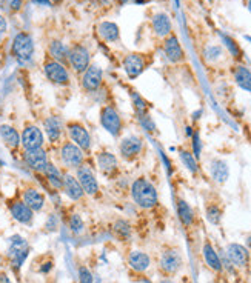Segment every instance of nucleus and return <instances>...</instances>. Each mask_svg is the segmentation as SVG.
Masks as SVG:
<instances>
[{
	"instance_id": "nucleus-43",
	"label": "nucleus",
	"mask_w": 251,
	"mask_h": 283,
	"mask_svg": "<svg viewBox=\"0 0 251 283\" xmlns=\"http://www.w3.org/2000/svg\"><path fill=\"white\" fill-rule=\"evenodd\" d=\"M57 228V218L56 215H49L48 217V222H46V229L48 231H54Z\"/></svg>"
},
{
	"instance_id": "nucleus-29",
	"label": "nucleus",
	"mask_w": 251,
	"mask_h": 283,
	"mask_svg": "<svg viewBox=\"0 0 251 283\" xmlns=\"http://www.w3.org/2000/svg\"><path fill=\"white\" fill-rule=\"evenodd\" d=\"M153 30L159 37H168L173 30L170 16L165 14V12H157L153 17Z\"/></svg>"
},
{
	"instance_id": "nucleus-3",
	"label": "nucleus",
	"mask_w": 251,
	"mask_h": 283,
	"mask_svg": "<svg viewBox=\"0 0 251 283\" xmlns=\"http://www.w3.org/2000/svg\"><path fill=\"white\" fill-rule=\"evenodd\" d=\"M99 120L111 137H119L123 131V119L114 105H104L99 112Z\"/></svg>"
},
{
	"instance_id": "nucleus-53",
	"label": "nucleus",
	"mask_w": 251,
	"mask_h": 283,
	"mask_svg": "<svg viewBox=\"0 0 251 283\" xmlns=\"http://www.w3.org/2000/svg\"><path fill=\"white\" fill-rule=\"evenodd\" d=\"M2 37H3V35H2V34H0V40H2Z\"/></svg>"
},
{
	"instance_id": "nucleus-28",
	"label": "nucleus",
	"mask_w": 251,
	"mask_h": 283,
	"mask_svg": "<svg viewBox=\"0 0 251 283\" xmlns=\"http://www.w3.org/2000/svg\"><path fill=\"white\" fill-rule=\"evenodd\" d=\"M233 77H234V82L237 86L251 94V70L250 68H247L245 65L234 67Z\"/></svg>"
},
{
	"instance_id": "nucleus-37",
	"label": "nucleus",
	"mask_w": 251,
	"mask_h": 283,
	"mask_svg": "<svg viewBox=\"0 0 251 283\" xmlns=\"http://www.w3.org/2000/svg\"><path fill=\"white\" fill-rule=\"evenodd\" d=\"M131 99H133V108H134L136 115H141V114L148 112V104H146V100L141 94L131 93Z\"/></svg>"
},
{
	"instance_id": "nucleus-51",
	"label": "nucleus",
	"mask_w": 251,
	"mask_h": 283,
	"mask_svg": "<svg viewBox=\"0 0 251 283\" xmlns=\"http://www.w3.org/2000/svg\"><path fill=\"white\" fill-rule=\"evenodd\" d=\"M248 9H250V12H251V2H248Z\"/></svg>"
},
{
	"instance_id": "nucleus-46",
	"label": "nucleus",
	"mask_w": 251,
	"mask_h": 283,
	"mask_svg": "<svg viewBox=\"0 0 251 283\" xmlns=\"http://www.w3.org/2000/svg\"><path fill=\"white\" fill-rule=\"evenodd\" d=\"M22 3H23V0H12V2H11V9H12V11L20 9Z\"/></svg>"
},
{
	"instance_id": "nucleus-24",
	"label": "nucleus",
	"mask_w": 251,
	"mask_h": 283,
	"mask_svg": "<svg viewBox=\"0 0 251 283\" xmlns=\"http://www.w3.org/2000/svg\"><path fill=\"white\" fill-rule=\"evenodd\" d=\"M0 139H2L5 146L12 149V151L20 146V134H19V131L16 130L14 126H11L8 123L0 125Z\"/></svg>"
},
{
	"instance_id": "nucleus-32",
	"label": "nucleus",
	"mask_w": 251,
	"mask_h": 283,
	"mask_svg": "<svg viewBox=\"0 0 251 283\" xmlns=\"http://www.w3.org/2000/svg\"><path fill=\"white\" fill-rule=\"evenodd\" d=\"M48 51H49V56L53 57V60L60 62V63L68 62V51H70V48L65 43H62L60 40H53L51 43H49V46H48Z\"/></svg>"
},
{
	"instance_id": "nucleus-4",
	"label": "nucleus",
	"mask_w": 251,
	"mask_h": 283,
	"mask_svg": "<svg viewBox=\"0 0 251 283\" xmlns=\"http://www.w3.org/2000/svg\"><path fill=\"white\" fill-rule=\"evenodd\" d=\"M85 154L86 152L83 149H80L76 143H72L71 140L62 142L60 149H59L62 165H64L65 168L74 170V171L85 163Z\"/></svg>"
},
{
	"instance_id": "nucleus-35",
	"label": "nucleus",
	"mask_w": 251,
	"mask_h": 283,
	"mask_svg": "<svg viewBox=\"0 0 251 283\" xmlns=\"http://www.w3.org/2000/svg\"><path fill=\"white\" fill-rule=\"evenodd\" d=\"M112 233H114V236L120 240H130L131 237V225L128 220H125V218H119V220L114 222V225H112Z\"/></svg>"
},
{
	"instance_id": "nucleus-41",
	"label": "nucleus",
	"mask_w": 251,
	"mask_h": 283,
	"mask_svg": "<svg viewBox=\"0 0 251 283\" xmlns=\"http://www.w3.org/2000/svg\"><path fill=\"white\" fill-rule=\"evenodd\" d=\"M191 140H193V154H194V157L199 160L200 157V152H202V143H200V137H199V133L194 131L193 136H191Z\"/></svg>"
},
{
	"instance_id": "nucleus-22",
	"label": "nucleus",
	"mask_w": 251,
	"mask_h": 283,
	"mask_svg": "<svg viewBox=\"0 0 251 283\" xmlns=\"http://www.w3.org/2000/svg\"><path fill=\"white\" fill-rule=\"evenodd\" d=\"M22 200L28 205V207L34 211V212H39L43 210L45 203H46V197L45 194L37 188H27L23 192H22Z\"/></svg>"
},
{
	"instance_id": "nucleus-42",
	"label": "nucleus",
	"mask_w": 251,
	"mask_h": 283,
	"mask_svg": "<svg viewBox=\"0 0 251 283\" xmlns=\"http://www.w3.org/2000/svg\"><path fill=\"white\" fill-rule=\"evenodd\" d=\"M205 56H207V59H210V60H216V59H219V57L222 56V49H220L219 46H210V48H207V51H205Z\"/></svg>"
},
{
	"instance_id": "nucleus-6",
	"label": "nucleus",
	"mask_w": 251,
	"mask_h": 283,
	"mask_svg": "<svg viewBox=\"0 0 251 283\" xmlns=\"http://www.w3.org/2000/svg\"><path fill=\"white\" fill-rule=\"evenodd\" d=\"M28 254H30V245L22 236H12L9 239L8 259H9L12 268L19 269L23 265V262L27 260Z\"/></svg>"
},
{
	"instance_id": "nucleus-15",
	"label": "nucleus",
	"mask_w": 251,
	"mask_h": 283,
	"mask_svg": "<svg viewBox=\"0 0 251 283\" xmlns=\"http://www.w3.org/2000/svg\"><path fill=\"white\" fill-rule=\"evenodd\" d=\"M104 83V70L97 63H91L82 75V88L86 93H96Z\"/></svg>"
},
{
	"instance_id": "nucleus-13",
	"label": "nucleus",
	"mask_w": 251,
	"mask_h": 283,
	"mask_svg": "<svg viewBox=\"0 0 251 283\" xmlns=\"http://www.w3.org/2000/svg\"><path fill=\"white\" fill-rule=\"evenodd\" d=\"M96 165L100 174L107 178H112L119 171V159L116 157V154L107 149L96 152Z\"/></svg>"
},
{
	"instance_id": "nucleus-1",
	"label": "nucleus",
	"mask_w": 251,
	"mask_h": 283,
	"mask_svg": "<svg viewBox=\"0 0 251 283\" xmlns=\"http://www.w3.org/2000/svg\"><path fill=\"white\" fill-rule=\"evenodd\" d=\"M131 199L141 210H153L159 203L157 188L143 176L137 177L131 183Z\"/></svg>"
},
{
	"instance_id": "nucleus-55",
	"label": "nucleus",
	"mask_w": 251,
	"mask_h": 283,
	"mask_svg": "<svg viewBox=\"0 0 251 283\" xmlns=\"http://www.w3.org/2000/svg\"><path fill=\"white\" fill-rule=\"evenodd\" d=\"M248 2H251V0H248Z\"/></svg>"
},
{
	"instance_id": "nucleus-23",
	"label": "nucleus",
	"mask_w": 251,
	"mask_h": 283,
	"mask_svg": "<svg viewBox=\"0 0 251 283\" xmlns=\"http://www.w3.org/2000/svg\"><path fill=\"white\" fill-rule=\"evenodd\" d=\"M210 174L216 183L223 185L230 178V166L222 159H213L210 162Z\"/></svg>"
},
{
	"instance_id": "nucleus-19",
	"label": "nucleus",
	"mask_w": 251,
	"mask_h": 283,
	"mask_svg": "<svg viewBox=\"0 0 251 283\" xmlns=\"http://www.w3.org/2000/svg\"><path fill=\"white\" fill-rule=\"evenodd\" d=\"M62 192L71 202H80L85 197V192L79 183L76 176L71 173H64V185H62Z\"/></svg>"
},
{
	"instance_id": "nucleus-18",
	"label": "nucleus",
	"mask_w": 251,
	"mask_h": 283,
	"mask_svg": "<svg viewBox=\"0 0 251 283\" xmlns=\"http://www.w3.org/2000/svg\"><path fill=\"white\" fill-rule=\"evenodd\" d=\"M225 254L230 259V262L233 263L234 268H247L250 263V251L248 248H245L241 243H230L225 249Z\"/></svg>"
},
{
	"instance_id": "nucleus-49",
	"label": "nucleus",
	"mask_w": 251,
	"mask_h": 283,
	"mask_svg": "<svg viewBox=\"0 0 251 283\" xmlns=\"http://www.w3.org/2000/svg\"><path fill=\"white\" fill-rule=\"evenodd\" d=\"M216 283H228V280H225V279H219V280H216Z\"/></svg>"
},
{
	"instance_id": "nucleus-21",
	"label": "nucleus",
	"mask_w": 251,
	"mask_h": 283,
	"mask_svg": "<svg viewBox=\"0 0 251 283\" xmlns=\"http://www.w3.org/2000/svg\"><path fill=\"white\" fill-rule=\"evenodd\" d=\"M164 53L167 56V59L173 63H179L183 62L185 59V53H183V48L179 43V38L176 37L174 34H170L165 42H164Z\"/></svg>"
},
{
	"instance_id": "nucleus-50",
	"label": "nucleus",
	"mask_w": 251,
	"mask_h": 283,
	"mask_svg": "<svg viewBox=\"0 0 251 283\" xmlns=\"http://www.w3.org/2000/svg\"><path fill=\"white\" fill-rule=\"evenodd\" d=\"M117 2H120V3H125V2H128V0H117Z\"/></svg>"
},
{
	"instance_id": "nucleus-14",
	"label": "nucleus",
	"mask_w": 251,
	"mask_h": 283,
	"mask_svg": "<svg viewBox=\"0 0 251 283\" xmlns=\"http://www.w3.org/2000/svg\"><path fill=\"white\" fill-rule=\"evenodd\" d=\"M68 63L76 72L83 74L86 71V68L91 65V59H90L88 49L83 45H72L68 51Z\"/></svg>"
},
{
	"instance_id": "nucleus-9",
	"label": "nucleus",
	"mask_w": 251,
	"mask_h": 283,
	"mask_svg": "<svg viewBox=\"0 0 251 283\" xmlns=\"http://www.w3.org/2000/svg\"><path fill=\"white\" fill-rule=\"evenodd\" d=\"M182 254L179 252V249L176 248H168L164 252L160 254V260H159V269L162 271V274L170 277L179 273V269L182 268Z\"/></svg>"
},
{
	"instance_id": "nucleus-45",
	"label": "nucleus",
	"mask_w": 251,
	"mask_h": 283,
	"mask_svg": "<svg viewBox=\"0 0 251 283\" xmlns=\"http://www.w3.org/2000/svg\"><path fill=\"white\" fill-rule=\"evenodd\" d=\"M33 3H36V5H42V6H46V8H49L53 5V2L51 0H31Z\"/></svg>"
},
{
	"instance_id": "nucleus-16",
	"label": "nucleus",
	"mask_w": 251,
	"mask_h": 283,
	"mask_svg": "<svg viewBox=\"0 0 251 283\" xmlns=\"http://www.w3.org/2000/svg\"><path fill=\"white\" fill-rule=\"evenodd\" d=\"M65 133V123L59 115H48L43 120V134L49 143H59Z\"/></svg>"
},
{
	"instance_id": "nucleus-7",
	"label": "nucleus",
	"mask_w": 251,
	"mask_h": 283,
	"mask_svg": "<svg viewBox=\"0 0 251 283\" xmlns=\"http://www.w3.org/2000/svg\"><path fill=\"white\" fill-rule=\"evenodd\" d=\"M76 178L79 180V183L85 192V196H90V197H94L99 194L100 191V185H99V180H97V176L93 170V166L83 163L82 166L76 170Z\"/></svg>"
},
{
	"instance_id": "nucleus-36",
	"label": "nucleus",
	"mask_w": 251,
	"mask_h": 283,
	"mask_svg": "<svg viewBox=\"0 0 251 283\" xmlns=\"http://www.w3.org/2000/svg\"><path fill=\"white\" fill-rule=\"evenodd\" d=\"M68 223H70V229H71V233H72V234L79 236V234L83 233V229H85V222H83V218H82L80 214H76V212L71 214Z\"/></svg>"
},
{
	"instance_id": "nucleus-26",
	"label": "nucleus",
	"mask_w": 251,
	"mask_h": 283,
	"mask_svg": "<svg viewBox=\"0 0 251 283\" xmlns=\"http://www.w3.org/2000/svg\"><path fill=\"white\" fill-rule=\"evenodd\" d=\"M42 174L45 176L46 183L54 191H62V185H64V173L60 171L59 166H56L54 163L49 162Z\"/></svg>"
},
{
	"instance_id": "nucleus-27",
	"label": "nucleus",
	"mask_w": 251,
	"mask_h": 283,
	"mask_svg": "<svg viewBox=\"0 0 251 283\" xmlns=\"http://www.w3.org/2000/svg\"><path fill=\"white\" fill-rule=\"evenodd\" d=\"M202 255H204V260H205V263H207V266H208L210 269H213L215 273H222V271H223L222 262H220V255L216 252L215 247H213L210 242H205V243H204Z\"/></svg>"
},
{
	"instance_id": "nucleus-34",
	"label": "nucleus",
	"mask_w": 251,
	"mask_h": 283,
	"mask_svg": "<svg viewBox=\"0 0 251 283\" xmlns=\"http://www.w3.org/2000/svg\"><path fill=\"white\" fill-rule=\"evenodd\" d=\"M222 215H223V211H222V207L217 202H208L207 203L205 217L211 225H219L222 220Z\"/></svg>"
},
{
	"instance_id": "nucleus-10",
	"label": "nucleus",
	"mask_w": 251,
	"mask_h": 283,
	"mask_svg": "<svg viewBox=\"0 0 251 283\" xmlns=\"http://www.w3.org/2000/svg\"><path fill=\"white\" fill-rule=\"evenodd\" d=\"M45 145V134L43 130H40L37 125H25L20 134V146L23 151L27 149H37V148H43Z\"/></svg>"
},
{
	"instance_id": "nucleus-48",
	"label": "nucleus",
	"mask_w": 251,
	"mask_h": 283,
	"mask_svg": "<svg viewBox=\"0 0 251 283\" xmlns=\"http://www.w3.org/2000/svg\"><path fill=\"white\" fill-rule=\"evenodd\" d=\"M159 283H176L174 280H171V279H168V277H165V279H162Z\"/></svg>"
},
{
	"instance_id": "nucleus-47",
	"label": "nucleus",
	"mask_w": 251,
	"mask_h": 283,
	"mask_svg": "<svg viewBox=\"0 0 251 283\" xmlns=\"http://www.w3.org/2000/svg\"><path fill=\"white\" fill-rule=\"evenodd\" d=\"M0 283H11V282L5 274H0Z\"/></svg>"
},
{
	"instance_id": "nucleus-40",
	"label": "nucleus",
	"mask_w": 251,
	"mask_h": 283,
	"mask_svg": "<svg viewBox=\"0 0 251 283\" xmlns=\"http://www.w3.org/2000/svg\"><path fill=\"white\" fill-rule=\"evenodd\" d=\"M79 283H94V277L86 266L79 268Z\"/></svg>"
},
{
	"instance_id": "nucleus-30",
	"label": "nucleus",
	"mask_w": 251,
	"mask_h": 283,
	"mask_svg": "<svg viewBox=\"0 0 251 283\" xmlns=\"http://www.w3.org/2000/svg\"><path fill=\"white\" fill-rule=\"evenodd\" d=\"M176 208H178V215H179V220L182 222L183 226H191L193 222H194V211L193 208L190 207V203L183 199H179L178 200V205H176Z\"/></svg>"
},
{
	"instance_id": "nucleus-12",
	"label": "nucleus",
	"mask_w": 251,
	"mask_h": 283,
	"mask_svg": "<svg viewBox=\"0 0 251 283\" xmlns=\"http://www.w3.org/2000/svg\"><path fill=\"white\" fill-rule=\"evenodd\" d=\"M23 163L28 166V168L37 174H42L45 171V168L49 163L48 159V152L45 151V148H37V149H27L22 154Z\"/></svg>"
},
{
	"instance_id": "nucleus-39",
	"label": "nucleus",
	"mask_w": 251,
	"mask_h": 283,
	"mask_svg": "<svg viewBox=\"0 0 251 283\" xmlns=\"http://www.w3.org/2000/svg\"><path fill=\"white\" fill-rule=\"evenodd\" d=\"M222 38H223V42H225V46H227L228 49H230V53L234 56V57H241V48H239V45H237L231 37H228V35H222Z\"/></svg>"
},
{
	"instance_id": "nucleus-11",
	"label": "nucleus",
	"mask_w": 251,
	"mask_h": 283,
	"mask_svg": "<svg viewBox=\"0 0 251 283\" xmlns=\"http://www.w3.org/2000/svg\"><path fill=\"white\" fill-rule=\"evenodd\" d=\"M43 72L46 75V79L51 82L53 85L57 86H67L70 85V72L65 68L64 63L56 62V60H49L43 65Z\"/></svg>"
},
{
	"instance_id": "nucleus-52",
	"label": "nucleus",
	"mask_w": 251,
	"mask_h": 283,
	"mask_svg": "<svg viewBox=\"0 0 251 283\" xmlns=\"http://www.w3.org/2000/svg\"><path fill=\"white\" fill-rule=\"evenodd\" d=\"M51 2H56V3H57V2H60V0H51Z\"/></svg>"
},
{
	"instance_id": "nucleus-31",
	"label": "nucleus",
	"mask_w": 251,
	"mask_h": 283,
	"mask_svg": "<svg viewBox=\"0 0 251 283\" xmlns=\"http://www.w3.org/2000/svg\"><path fill=\"white\" fill-rule=\"evenodd\" d=\"M99 34L107 42H116L119 38V35H120V30H119V27L116 23L102 22L99 25Z\"/></svg>"
},
{
	"instance_id": "nucleus-17",
	"label": "nucleus",
	"mask_w": 251,
	"mask_h": 283,
	"mask_svg": "<svg viewBox=\"0 0 251 283\" xmlns=\"http://www.w3.org/2000/svg\"><path fill=\"white\" fill-rule=\"evenodd\" d=\"M145 68H146V62L142 54L131 53L123 59V71L127 72L130 80L137 79V77L145 71Z\"/></svg>"
},
{
	"instance_id": "nucleus-5",
	"label": "nucleus",
	"mask_w": 251,
	"mask_h": 283,
	"mask_svg": "<svg viewBox=\"0 0 251 283\" xmlns=\"http://www.w3.org/2000/svg\"><path fill=\"white\" fill-rule=\"evenodd\" d=\"M65 131L68 134V139L76 143L80 149H83L86 154L91 151V134L86 130V126L79 120H71L65 125Z\"/></svg>"
},
{
	"instance_id": "nucleus-44",
	"label": "nucleus",
	"mask_w": 251,
	"mask_h": 283,
	"mask_svg": "<svg viewBox=\"0 0 251 283\" xmlns=\"http://www.w3.org/2000/svg\"><path fill=\"white\" fill-rule=\"evenodd\" d=\"M6 28H8V25H6V20H5V17L0 14V34H5L6 33Z\"/></svg>"
},
{
	"instance_id": "nucleus-2",
	"label": "nucleus",
	"mask_w": 251,
	"mask_h": 283,
	"mask_svg": "<svg viewBox=\"0 0 251 283\" xmlns=\"http://www.w3.org/2000/svg\"><path fill=\"white\" fill-rule=\"evenodd\" d=\"M11 54L17 60L19 65H28L34 56V42L28 33H17L12 38Z\"/></svg>"
},
{
	"instance_id": "nucleus-54",
	"label": "nucleus",
	"mask_w": 251,
	"mask_h": 283,
	"mask_svg": "<svg viewBox=\"0 0 251 283\" xmlns=\"http://www.w3.org/2000/svg\"><path fill=\"white\" fill-rule=\"evenodd\" d=\"M2 165H3V163H2V160H0V166H2Z\"/></svg>"
},
{
	"instance_id": "nucleus-33",
	"label": "nucleus",
	"mask_w": 251,
	"mask_h": 283,
	"mask_svg": "<svg viewBox=\"0 0 251 283\" xmlns=\"http://www.w3.org/2000/svg\"><path fill=\"white\" fill-rule=\"evenodd\" d=\"M179 157H180V162L185 166L186 171H190L193 176H196L199 173V170H200L199 162L190 149H179Z\"/></svg>"
},
{
	"instance_id": "nucleus-8",
	"label": "nucleus",
	"mask_w": 251,
	"mask_h": 283,
	"mask_svg": "<svg viewBox=\"0 0 251 283\" xmlns=\"http://www.w3.org/2000/svg\"><path fill=\"white\" fill-rule=\"evenodd\" d=\"M143 151V140L139 136H127L120 140L119 143V156L125 162H134L137 157H141Z\"/></svg>"
},
{
	"instance_id": "nucleus-38",
	"label": "nucleus",
	"mask_w": 251,
	"mask_h": 283,
	"mask_svg": "<svg viewBox=\"0 0 251 283\" xmlns=\"http://www.w3.org/2000/svg\"><path fill=\"white\" fill-rule=\"evenodd\" d=\"M137 120H139V125L143 128V131H146V133H149V134L156 133L157 126H156L154 120L151 119V115H149L148 112L141 114V115H137Z\"/></svg>"
},
{
	"instance_id": "nucleus-25",
	"label": "nucleus",
	"mask_w": 251,
	"mask_h": 283,
	"mask_svg": "<svg viewBox=\"0 0 251 283\" xmlns=\"http://www.w3.org/2000/svg\"><path fill=\"white\" fill-rule=\"evenodd\" d=\"M151 265L149 255L143 251H131L128 254V266L136 273H145Z\"/></svg>"
},
{
	"instance_id": "nucleus-20",
	"label": "nucleus",
	"mask_w": 251,
	"mask_h": 283,
	"mask_svg": "<svg viewBox=\"0 0 251 283\" xmlns=\"http://www.w3.org/2000/svg\"><path fill=\"white\" fill-rule=\"evenodd\" d=\"M9 212L16 222L22 225H31L34 218V211L23 200H14L9 203Z\"/></svg>"
}]
</instances>
